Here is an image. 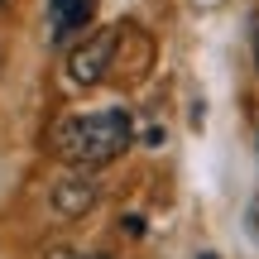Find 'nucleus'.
Listing matches in <instances>:
<instances>
[{"instance_id": "f257e3e1", "label": "nucleus", "mask_w": 259, "mask_h": 259, "mask_svg": "<svg viewBox=\"0 0 259 259\" xmlns=\"http://www.w3.org/2000/svg\"><path fill=\"white\" fill-rule=\"evenodd\" d=\"M135 144V125L125 111H96V115H67L53 125V149L72 168H101L120 158Z\"/></svg>"}, {"instance_id": "20e7f679", "label": "nucleus", "mask_w": 259, "mask_h": 259, "mask_svg": "<svg viewBox=\"0 0 259 259\" xmlns=\"http://www.w3.org/2000/svg\"><path fill=\"white\" fill-rule=\"evenodd\" d=\"M48 10H53V29L58 34H72V29H82L87 19H92L96 0H48Z\"/></svg>"}, {"instance_id": "423d86ee", "label": "nucleus", "mask_w": 259, "mask_h": 259, "mask_svg": "<svg viewBox=\"0 0 259 259\" xmlns=\"http://www.w3.org/2000/svg\"><path fill=\"white\" fill-rule=\"evenodd\" d=\"M197 259H216V254H197Z\"/></svg>"}, {"instance_id": "39448f33", "label": "nucleus", "mask_w": 259, "mask_h": 259, "mask_svg": "<svg viewBox=\"0 0 259 259\" xmlns=\"http://www.w3.org/2000/svg\"><path fill=\"white\" fill-rule=\"evenodd\" d=\"M254 67H259V29H254Z\"/></svg>"}, {"instance_id": "6e6552de", "label": "nucleus", "mask_w": 259, "mask_h": 259, "mask_svg": "<svg viewBox=\"0 0 259 259\" xmlns=\"http://www.w3.org/2000/svg\"><path fill=\"white\" fill-rule=\"evenodd\" d=\"M0 5H5V0H0Z\"/></svg>"}, {"instance_id": "0eeeda50", "label": "nucleus", "mask_w": 259, "mask_h": 259, "mask_svg": "<svg viewBox=\"0 0 259 259\" xmlns=\"http://www.w3.org/2000/svg\"><path fill=\"white\" fill-rule=\"evenodd\" d=\"M92 259H101V254H92Z\"/></svg>"}, {"instance_id": "f03ea898", "label": "nucleus", "mask_w": 259, "mask_h": 259, "mask_svg": "<svg viewBox=\"0 0 259 259\" xmlns=\"http://www.w3.org/2000/svg\"><path fill=\"white\" fill-rule=\"evenodd\" d=\"M115 44H120V29H101V34L82 38V44H72V53H67V87H77V92H87V87L106 82V72H111L115 63Z\"/></svg>"}, {"instance_id": "7ed1b4c3", "label": "nucleus", "mask_w": 259, "mask_h": 259, "mask_svg": "<svg viewBox=\"0 0 259 259\" xmlns=\"http://www.w3.org/2000/svg\"><path fill=\"white\" fill-rule=\"evenodd\" d=\"M48 206H53L63 221H82V216L96 206V183L82 173V168H72V173H63V178L53 183V192H48Z\"/></svg>"}]
</instances>
